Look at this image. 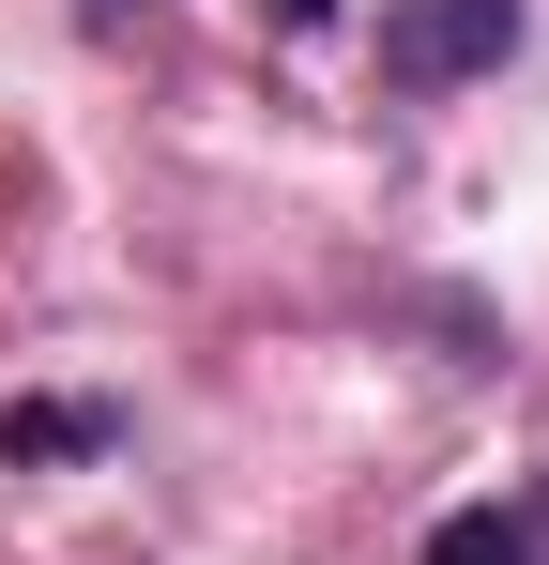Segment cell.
<instances>
[{"mask_svg": "<svg viewBox=\"0 0 549 565\" xmlns=\"http://www.w3.org/2000/svg\"><path fill=\"white\" fill-rule=\"evenodd\" d=\"M519 46V0H381V77L397 93H458Z\"/></svg>", "mask_w": 549, "mask_h": 565, "instance_id": "obj_1", "label": "cell"}, {"mask_svg": "<svg viewBox=\"0 0 549 565\" xmlns=\"http://www.w3.org/2000/svg\"><path fill=\"white\" fill-rule=\"evenodd\" d=\"M107 444H122L107 397H15L0 413V459H107Z\"/></svg>", "mask_w": 549, "mask_h": 565, "instance_id": "obj_2", "label": "cell"}, {"mask_svg": "<svg viewBox=\"0 0 549 565\" xmlns=\"http://www.w3.org/2000/svg\"><path fill=\"white\" fill-rule=\"evenodd\" d=\"M428 565H519V504H458L428 535Z\"/></svg>", "mask_w": 549, "mask_h": 565, "instance_id": "obj_3", "label": "cell"}, {"mask_svg": "<svg viewBox=\"0 0 549 565\" xmlns=\"http://www.w3.org/2000/svg\"><path fill=\"white\" fill-rule=\"evenodd\" d=\"M519 565H549V489H535V504H519Z\"/></svg>", "mask_w": 549, "mask_h": 565, "instance_id": "obj_4", "label": "cell"}, {"mask_svg": "<svg viewBox=\"0 0 549 565\" xmlns=\"http://www.w3.org/2000/svg\"><path fill=\"white\" fill-rule=\"evenodd\" d=\"M260 15H274V31H321V15H336V0H260Z\"/></svg>", "mask_w": 549, "mask_h": 565, "instance_id": "obj_5", "label": "cell"}]
</instances>
